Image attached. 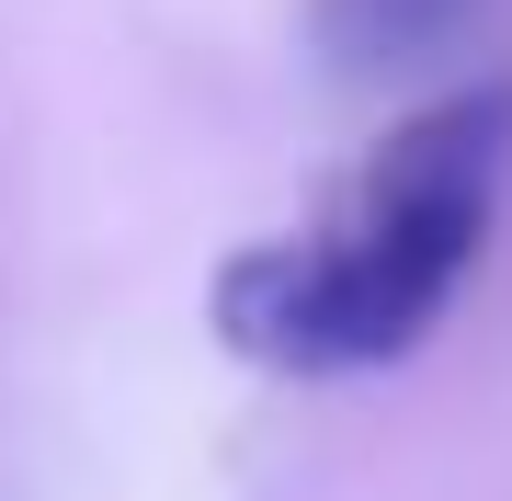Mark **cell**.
Returning a JSON list of instances; mask_svg holds the SVG:
<instances>
[{
  "instance_id": "obj_1",
  "label": "cell",
  "mask_w": 512,
  "mask_h": 501,
  "mask_svg": "<svg viewBox=\"0 0 512 501\" xmlns=\"http://www.w3.org/2000/svg\"><path fill=\"white\" fill-rule=\"evenodd\" d=\"M512 171V80H467V92L421 103L399 137L365 160L353 205L319 240L239 251L217 285V331L274 376H353L399 365V353L444 319L467 285L490 205Z\"/></svg>"
},
{
  "instance_id": "obj_2",
  "label": "cell",
  "mask_w": 512,
  "mask_h": 501,
  "mask_svg": "<svg viewBox=\"0 0 512 501\" xmlns=\"http://www.w3.org/2000/svg\"><path fill=\"white\" fill-rule=\"evenodd\" d=\"M467 12L478 0H319V46L353 80H387V69H421L433 46H456Z\"/></svg>"
}]
</instances>
